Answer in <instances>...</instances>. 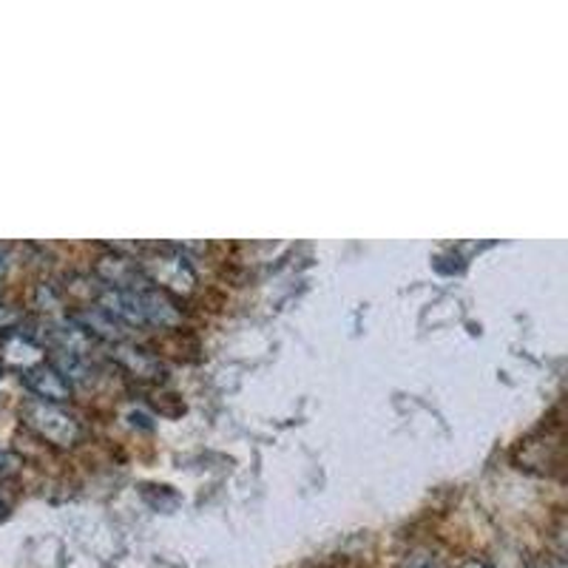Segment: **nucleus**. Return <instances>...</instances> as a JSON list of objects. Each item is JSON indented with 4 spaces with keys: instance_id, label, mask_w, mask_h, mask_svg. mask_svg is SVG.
<instances>
[{
    "instance_id": "obj_6",
    "label": "nucleus",
    "mask_w": 568,
    "mask_h": 568,
    "mask_svg": "<svg viewBox=\"0 0 568 568\" xmlns=\"http://www.w3.org/2000/svg\"><path fill=\"white\" fill-rule=\"evenodd\" d=\"M14 469H18V458H12V455H7V453H0V478L12 475Z\"/></svg>"
},
{
    "instance_id": "obj_3",
    "label": "nucleus",
    "mask_w": 568,
    "mask_h": 568,
    "mask_svg": "<svg viewBox=\"0 0 568 568\" xmlns=\"http://www.w3.org/2000/svg\"><path fill=\"white\" fill-rule=\"evenodd\" d=\"M23 384L29 393L45 404H65L71 398V384L54 364L40 362L34 367L23 369Z\"/></svg>"
},
{
    "instance_id": "obj_7",
    "label": "nucleus",
    "mask_w": 568,
    "mask_h": 568,
    "mask_svg": "<svg viewBox=\"0 0 568 568\" xmlns=\"http://www.w3.org/2000/svg\"><path fill=\"white\" fill-rule=\"evenodd\" d=\"M537 568H562V562L560 560H546V562H540Z\"/></svg>"
},
{
    "instance_id": "obj_10",
    "label": "nucleus",
    "mask_w": 568,
    "mask_h": 568,
    "mask_svg": "<svg viewBox=\"0 0 568 568\" xmlns=\"http://www.w3.org/2000/svg\"><path fill=\"white\" fill-rule=\"evenodd\" d=\"M3 517H7V504L0 500V520H3Z\"/></svg>"
},
{
    "instance_id": "obj_9",
    "label": "nucleus",
    "mask_w": 568,
    "mask_h": 568,
    "mask_svg": "<svg viewBox=\"0 0 568 568\" xmlns=\"http://www.w3.org/2000/svg\"><path fill=\"white\" fill-rule=\"evenodd\" d=\"M3 273H7V258L0 256V276H3Z\"/></svg>"
},
{
    "instance_id": "obj_5",
    "label": "nucleus",
    "mask_w": 568,
    "mask_h": 568,
    "mask_svg": "<svg viewBox=\"0 0 568 568\" xmlns=\"http://www.w3.org/2000/svg\"><path fill=\"white\" fill-rule=\"evenodd\" d=\"M400 568H440V562L426 551H413V555L404 557Z\"/></svg>"
},
{
    "instance_id": "obj_2",
    "label": "nucleus",
    "mask_w": 568,
    "mask_h": 568,
    "mask_svg": "<svg viewBox=\"0 0 568 568\" xmlns=\"http://www.w3.org/2000/svg\"><path fill=\"white\" fill-rule=\"evenodd\" d=\"M23 420H27L29 429L45 438L54 446H74L80 435L78 418H71L65 409H60L58 404H45V400H29L23 407Z\"/></svg>"
},
{
    "instance_id": "obj_4",
    "label": "nucleus",
    "mask_w": 568,
    "mask_h": 568,
    "mask_svg": "<svg viewBox=\"0 0 568 568\" xmlns=\"http://www.w3.org/2000/svg\"><path fill=\"white\" fill-rule=\"evenodd\" d=\"M74 324H78L83 333H94V336L105 338V342H123L129 336V327L123 322H116L109 311L103 307H91V311H83L74 316Z\"/></svg>"
},
{
    "instance_id": "obj_1",
    "label": "nucleus",
    "mask_w": 568,
    "mask_h": 568,
    "mask_svg": "<svg viewBox=\"0 0 568 568\" xmlns=\"http://www.w3.org/2000/svg\"><path fill=\"white\" fill-rule=\"evenodd\" d=\"M100 307L109 311L116 322H123L125 327H145V324L169 327V324H174L180 318L176 304L165 293L149 287V284L129 287V291L109 287L103 293V298H100Z\"/></svg>"
},
{
    "instance_id": "obj_8",
    "label": "nucleus",
    "mask_w": 568,
    "mask_h": 568,
    "mask_svg": "<svg viewBox=\"0 0 568 568\" xmlns=\"http://www.w3.org/2000/svg\"><path fill=\"white\" fill-rule=\"evenodd\" d=\"M460 568H489V566H484V562H478V560H469V562H464Z\"/></svg>"
}]
</instances>
